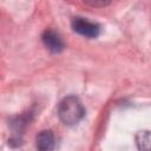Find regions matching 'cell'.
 <instances>
[{
    "instance_id": "cell-4",
    "label": "cell",
    "mask_w": 151,
    "mask_h": 151,
    "mask_svg": "<svg viewBox=\"0 0 151 151\" xmlns=\"http://www.w3.org/2000/svg\"><path fill=\"white\" fill-rule=\"evenodd\" d=\"M35 146L38 151H53L55 146L54 134L51 130H42L35 138Z\"/></svg>"
},
{
    "instance_id": "cell-1",
    "label": "cell",
    "mask_w": 151,
    "mask_h": 151,
    "mask_svg": "<svg viewBox=\"0 0 151 151\" xmlns=\"http://www.w3.org/2000/svg\"><path fill=\"white\" fill-rule=\"evenodd\" d=\"M85 107L76 96H67L58 105V117L67 126L77 125L85 117Z\"/></svg>"
},
{
    "instance_id": "cell-6",
    "label": "cell",
    "mask_w": 151,
    "mask_h": 151,
    "mask_svg": "<svg viewBox=\"0 0 151 151\" xmlns=\"http://www.w3.org/2000/svg\"><path fill=\"white\" fill-rule=\"evenodd\" d=\"M87 5H91L93 7H104L110 4V1H85Z\"/></svg>"
},
{
    "instance_id": "cell-5",
    "label": "cell",
    "mask_w": 151,
    "mask_h": 151,
    "mask_svg": "<svg viewBox=\"0 0 151 151\" xmlns=\"http://www.w3.org/2000/svg\"><path fill=\"white\" fill-rule=\"evenodd\" d=\"M136 140H137V146L139 151H150V132L149 131L138 132Z\"/></svg>"
},
{
    "instance_id": "cell-2",
    "label": "cell",
    "mask_w": 151,
    "mask_h": 151,
    "mask_svg": "<svg viewBox=\"0 0 151 151\" xmlns=\"http://www.w3.org/2000/svg\"><path fill=\"white\" fill-rule=\"evenodd\" d=\"M71 27L76 33L88 39H94L100 34L99 24L83 17H74L71 21Z\"/></svg>"
},
{
    "instance_id": "cell-3",
    "label": "cell",
    "mask_w": 151,
    "mask_h": 151,
    "mask_svg": "<svg viewBox=\"0 0 151 151\" xmlns=\"http://www.w3.org/2000/svg\"><path fill=\"white\" fill-rule=\"evenodd\" d=\"M42 44L52 53H60L65 48V44L59 33L53 29H46L41 35Z\"/></svg>"
}]
</instances>
